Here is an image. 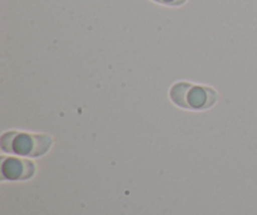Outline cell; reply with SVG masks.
I'll use <instances>...</instances> for the list:
<instances>
[{"label": "cell", "mask_w": 257, "mask_h": 215, "mask_svg": "<svg viewBox=\"0 0 257 215\" xmlns=\"http://www.w3.org/2000/svg\"><path fill=\"white\" fill-rule=\"evenodd\" d=\"M2 149L5 153L24 156H40L52 146V138L47 135L27 132H5L2 136Z\"/></svg>", "instance_id": "6da1fadb"}, {"label": "cell", "mask_w": 257, "mask_h": 215, "mask_svg": "<svg viewBox=\"0 0 257 215\" xmlns=\"http://www.w3.org/2000/svg\"><path fill=\"white\" fill-rule=\"evenodd\" d=\"M170 95L176 105L192 110H205L216 102V92L212 88L186 82L176 83Z\"/></svg>", "instance_id": "7a4b0ae2"}, {"label": "cell", "mask_w": 257, "mask_h": 215, "mask_svg": "<svg viewBox=\"0 0 257 215\" xmlns=\"http://www.w3.org/2000/svg\"><path fill=\"white\" fill-rule=\"evenodd\" d=\"M34 165L28 160H19V159H7L3 161L2 174L3 179L9 180H25L32 178L34 174Z\"/></svg>", "instance_id": "3957f363"}, {"label": "cell", "mask_w": 257, "mask_h": 215, "mask_svg": "<svg viewBox=\"0 0 257 215\" xmlns=\"http://www.w3.org/2000/svg\"><path fill=\"white\" fill-rule=\"evenodd\" d=\"M158 3H162L166 5H181L186 2V0H156Z\"/></svg>", "instance_id": "277c9868"}]
</instances>
